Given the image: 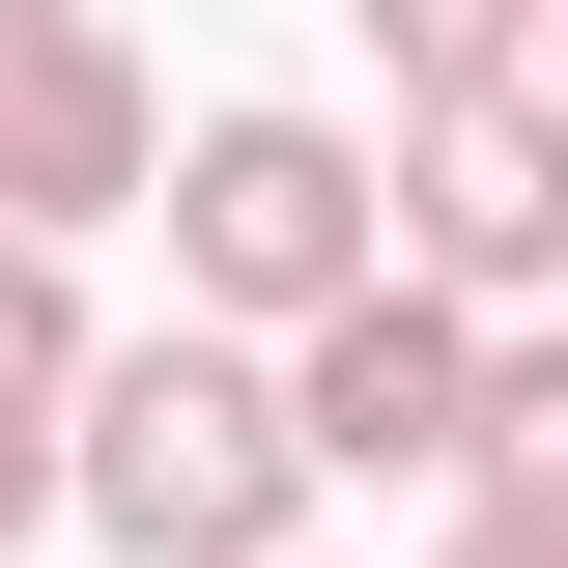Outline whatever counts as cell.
I'll return each instance as SVG.
<instances>
[{
  "label": "cell",
  "instance_id": "cell-10",
  "mask_svg": "<svg viewBox=\"0 0 568 568\" xmlns=\"http://www.w3.org/2000/svg\"><path fill=\"white\" fill-rule=\"evenodd\" d=\"M426 568H568V511H511V484H455V540Z\"/></svg>",
  "mask_w": 568,
  "mask_h": 568
},
{
  "label": "cell",
  "instance_id": "cell-4",
  "mask_svg": "<svg viewBox=\"0 0 568 568\" xmlns=\"http://www.w3.org/2000/svg\"><path fill=\"white\" fill-rule=\"evenodd\" d=\"M398 284H455V313L568 284V85H426L398 114Z\"/></svg>",
  "mask_w": 568,
  "mask_h": 568
},
{
  "label": "cell",
  "instance_id": "cell-8",
  "mask_svg": "<svg viewBox=\"0 0 568 568\" xmlns=\"http://www.w3.org/2000/svg\"><path fill=\"white\" fill-rule=\"evenodd\" d=\"M0 398H85V227H0Z\"/></svg>",
  "mask_w": 568,
  "mask_h": 568
},
{
  "label": "cell",
  "instance_id": "cell-9",
  "mask_svg": "<svg viewBox=\"0 0 568 568\" xmlns=\"http://www.w3.org/2000/svg\"><path fill=\"white\" fill-rule=\"evenodd\" d=\"M58 540V398H0V568Z\"/></svg>",
  "mask_w": 568,
  "mask_h": 568
},
{
  "label": "cell",
  "instance_id": "cell-1",
  "mask_svg": "<svg viewBox=\"0 0 568 568\" xmlns=\"http://www.w3.org/2000/svg\"><path fill=\"white\" fill-rule=\"evenodd\" d=\"M58 511H85L114 568H284V540H313L284 342H227V313H171V342H85V398H58Z\"/></svg>",
  "mask_w": 568,
  "mask_h": 568
},
{
  "label": "cell",
  "instance_id": "cell-12",
  "mask_svg": "<svg viewBox=\"0 0 568 568\" xmlns=\"http://www.w3.org/2000/svg\"><path fill=\"white\" fill-rule=\"evenodd\" d=\"M284 568H313V540H284Z\"/></svg>",
  "mask_w": 568,
  "mask_h": 568
},
{
  "label": "cell",
  "instance_id": "cell-3",
  "mask_svg": "<svg viewBox=\"0 0 568 568\" xmlns=\"http://www.w3.org/2000/svg\"><path fill=\"white\" fill-rule=\"evenodd\" d=\"M284 426H313V484H455L484 455V313L369 256L342 313H284Z\"/></svg>",
  "mask_w": 568,
  "mask_h": 568
},
{
  "label": "cell",
  "instance_id": "cell-2",
  "mask_svg": "<svg viewBox=\"0 0 568 568\" xmlns=\"http://www.w3.org/2000/svg\"><path fill=\"white\" fill-rule=\"evenodd\" d=\"M142 200H171V313L284 342V313H342V284L398 256V142H342V114H200Z\"/></svg>",
  "mask_w": 568,
  "mask_h": 568
},
{
  "label": "cell",
  "instance_id": "cell-6",
  "mask_svg": "<svg viewBox=\"0 0 568 568\" xmlns=\"http://www.w3.org/2000/svg\"><path fill=\"white\" fill-rule=\"evenodd\" d=\"M455 484L568 511V313H484V455H455Z\"/></svg>",
  "mask_w": 568,
  "mask_h": 568
},
{
  "label": "cell",
  "instance_id": "cell-7",
  "mask_svg": "<svg viewBox=\"0 0 568 568\" xmlns=\"http://www.w3.org/2000/svg\"><path fill=\"white\" fill-rule=\"evenodd\" d=\"M342 29L398 58V114H426V85H540V0H342Z\"/></svg>",
  "mask_w": 568,
  "mask_h": 568
},
{
  "label": "cell",
  "instance_id": "cell-5",
  "mask_svg": "<svg viewBox=\"0 0 568 568\" xmlns=\"http://www.w3.org/2000/svg\"><path fill=\"white\" fill-rule=\"evenodd\" d=\"M142 171H171V114H142V58L85 29V0H0V227H114Z\"/></svg>",
  "mask_w": 568,
  "mask_h": 568
},
{
  "label": "cell",
  "instance_id": "cell-11",
  "mask_svg": "<svg viewBox=\"0 0 568 568\" xmlns=\"http://www.w3.org/2000/svg\"><path fill=\"white\" fill-rule=\"evenodd\" d=\"M540 85H568V0H540Z\"/></svg>",
  "mask_w": 568,
  "mask_h": 568
}]
</instances>
